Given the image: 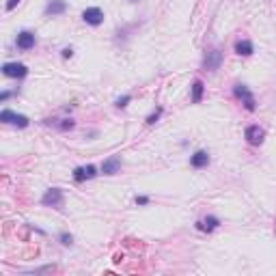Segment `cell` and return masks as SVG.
Here are the masks:
<instances>
[{
	"mask_svg": "<svg viewBox=\"0 0 276 276\" xmlns=\"http://www.w3.org/2000/svg\"><path fill=\"white\" fill-rule=\"evenodd\" d=\"M233 93H235V97H237V99H242V104H244V108H246V110L253 112V110L257 108L255 95L248 91V86H246V84H240V82H237V84L233 86Z\"/></svg>",
	"mask_w": 276,
	"mask_h": 276,
	"instance_id": "6da1fadb",
	"label": "cell"
},
{
	"mask_svg": "<svg viewBox=\"0 0 276 276\" xmlns=\"http://www.w3.org/2000/svg\"><path fill=\"white\" fill-rule=\"evenodd\" d=\"M63 203H65V197H63V190L61 188H50V190L41 197V205L46 207H63Z\"/></svg>",
	"mask_w": 276,
	"mask_h": 276,
	"instance_id": "7a4b0ae2",
	"label": "cell"
},
{
	"mask_svg": "<svg viewBox=\"0 0 276 276\" xmlns=\"http://www.w3.org/2000/svg\"><path fill=\"white\" fill-rule=\"evenodd\" d=\"M2 73L7 78H26L28 76V67L24 63H4Z\"/></svg>",
	"mask_w": 276,
	"mask_h": 276,
	"instance_id": "3957f363",
	"label": "cell"
},
{
	"mask_svg": "<svg viewBox=\"0 0 276 276\" xmlns=\"http://www.w3.org/2000/svg\"><path fill=\"white\" fill-rule=\"evenodd\" d=\"M220 63H222V52L218 48H214V50H209V52L205 54L203 69H205V71H216V69L220 67Z\"/></svg>",
	"mask_w": 276,
	"mask_h": 276,
	"instance_id": "277c9868",
	"label": "cell"
},
{
	"mask_svg": "<svg viewBox=\"0 0 276 276\" xmlns=\"http://www.w3.org/2000/svg\"><path fill=\"white\" fill-rule=\"evenodd\" d=\"M0 121H2V123H11V125H17V128H26V125L30 123L28 117L17 115V112H13V110H2V112H0Z\"/></svg>",
	"mask_w": 276,
	"mask_h": 276,
	"instance_id": "5b68a950",
	"label": "cell"
},
{
	"mask_svg": "<svg viewBox=\"0 0 276 276\" xmlns=\"http://www.w3.org/2000/svg\"><path fill=\"white\" fill-rule=\"evenodd\" d=\"M82 20L91 26H99V24H104V11L99 7H86L82 11Z\"/></svg>",
	"mask_w": 276,
	"mask_h": 276,
	"instance_id": "8992f818",
	"label": "cell"
},
{
	"mask_svg": "<svg viewBox=\"0 0 276 276\" xmlns=\"http://www.w3.org/2000/svg\"><path fill=\"white\" fill-rule=\"evenodd\" d=\"M15 43H17V48L26 52V50H33V48H35V43H37V37H35V33H30V30H22V33L17 35Z\"/></svg>",
	"mask_w": 276,
	"mask_h": 276,
	"instance_id": "52a82bcc",
	"label": "cell"
},
{
	"mask_svg": "<svg viewBox=\"0 0 276 276\" xmlns=\"http://www.w3.org/2000/svg\"><path fill=\"white\" fill-rule=\"evenodd\" d=\"M263 136H266V132H263L259 125H248L246 132H244V138H246L250 145H261Z\"/></svg>",
	"mask_w": 276,
	"mask_h": 276,
	"instance_id": "ba28073f",
	"label": "cell"
},
{
	"mask_svg": "<svg viewBox=\"0 0 276 276\" xmlns=\"http://www.w3.org/2000/svg\"><path fill=\"white\" fill-rule=\"evenodd\" d=\"M97 175V168L93 166V164H89V166H78L76 171H73V179L78 181H86V179H93Z\"/></svg>",
	"mask_w": 276,
	"mask_h": 276,
	"instance_id": "9c48e42d",
	"label": "cell"
},
{
	"mask_svg": "<svg viewBox=\"0 0 276 276\" xmlns=\"http://www.w3.org/2000/svg\"><path fill=\"white\" fill-rule=\"evenodd\" d=\"M65 9H67V2H65V0H50V2H48V7L43 9V13L54 17V15L65 13Z\"/></svg>",
	"mask_w": 276,
	"mask_h": 276,
	"instance_id": "30bf717a",
	"label": "cell"
},
{
	"mask_svg": "<svg viewBox=\"0 0 276 276\" xmlns=\"http://www.w3.org/2000/svg\"><path fill=\"white\" fill-rule=\"evenodd\" d=\"M119 168H121V158H119V155H112V158L104 160L102 173L104 175H115V173H119Z\"/></svg>",
	"mask_w": 276,
	"mask_h": 276,
	"instance_id": "8fae6325",
	"label": "cell"
},
{
	"mask_svg": "<svg viewBox=\"0 0 276 276\" xmlns=\"http://www.w3.org/2000/svg\"><path fill=\"white\" fill-rule=\"evenodd\" d=\"M209 164V153L207 151H197L194 155H190V166L192 168H205Z\"/></svg>",
	"mask_w": 276,
	"mask_h": 276,
	"instance_id": "7c38bea8",
	"label": "cell"
},
{
	"mask_svg": "<svg viewBox=\"0 0 276 276\" xmlns=\"http://www.w3.org/2000/svg\"><path fill=\"white\" fill-rule=\"evenodd\" d=\"M218 224H220V220H218L216 216H207V218H203V220H199V222H197V229H199V231H207V233H211L214 229H218Z\"/></svg>",
	"mask_w": 276,
	"mask_h": 276,
	"instance_id": "4fadbf2b",
	"label": "cell"
},
{
	"mask_svg": "<svg viewBox=\"0 0 276 276\" xmlns=\"http://www.w3.org/2000/svg\"><path fill=\"white\" fill-rule=\"evenodd\" d=\"M203 93H205V84L203 80H194L192 82V104H201L203 102Z\"/></svg>",
	"mask_w": 276,
	"mask_h": 276,
	"instance_id": "5bb4252c",
	"label": "cell"
},
{
	"mask_svg": "<svg viewBox=\"0 0 276 276\" xmlns=\"http://www.w3.org/2000/svg\"><path fill=\"white\" fill-rule=\"evenodd\" d=\"M253 52H255L253 41L242 39V41H237V43H235V54H240V56H250Z\"/></svg>",
	"mask_w": 276,
	"mask_h": 276,
	"instance_id": "9a60e30c",
	"label": "cell"
},
{
	"mask_svg": "<svg viewBox=\"0 0 276 276\" xmlns=\"http://www.w3.org/2000/svg\"><path fill=\"white\" fill-rule=\"evenodd\" d=\"M46 123H50V125H54V128H59V130H65V132H67V130H71V128H73V121H71V119H63V121H61V123H56V121L52 123V121H50V119H48V121H46Z\"/></svg>",
	"mask_w": 276,
	"mask_h": 276,
	"instance_id": "2e32d148",
	"label": "cell"
},
{
	"mask_svg": "<svg viewBox=\"0 0 276 276\" xmlns=\"http://www.w3.org/2000/svg\"><path fill=\"white\" fill-rule=\"evenodd\" d=\"M160 115H162V106H158V108H155V110L151 112V115L147 117V123H149V125H151V123H155V121H158V119H160Z\"/></svg>",
	"mask_w": 276,
	"mask_h": 276,
	"instance_id": "e0dca14e",
	"label": "cell"
},
{
	"mask_svg": "<svg viewBox=\"0 0 276 276\" xmlns=\"http://www.w3.org/2000/svg\"><path fill=\"white\" fill-rule=\"evenodd\" d=\"M130 99H132L130 95H123V97H119V99H117V102H115V106H117V108H125Z\"/></svg>",
	"mask_w": 276,
	"mask_h": 276,
	"instance_id": "ac0fdd59",
	"label": "cell"
},
{
	"mask_svg": "<svg viewBox=\"0 0 276 276\" xmlns=\"http://www.w3.org/2000/svg\"><path fill=\"white\" fill-rule=\"evenodd\" d=\"M61 242L65 244V246H71V242H73V237L69 235V233H61Z\"/></svg>",
	"mask_w": 276,
	"mask_h": 276,
	"instance_id": "d6986e66",
	"label": "cell"
},
{
	"mask_svg": "<svg viewBox=\"0 0 276 276\" xmlns=\"http://www.w3.org/2000/svg\"><path fill=\"white\" fill-rule=\"evenodd\" d=\"M71 54H73L71 48H65V50H63V59H71Z\"/></svg>",
	"mask_w": 276,
	"mask_h": 276,
	"instance_id": "ffe728a7",
	"label": "cell"
},
{
	"mask_svg": "<svg viewBox=\"0 0 276 276\" xmlns=\"http://www.w3.org/2000/svg\"><path fill=\"white\" fill-rule=\"evenodd\" d=\"M136 203L138 205H147L149 203V197H136Z\"/></svg>",
	"mask_w": 276,
	"mask_h": 276,
	"instance_id": "44dd1931",
	"label": "cell"
},
{
	"mask_svg": "<svg viewBox=\"0 0 276 276\" xmlns=\"http://www.w3.org/2000/svg\"><path fill=\"white\" fill-rule=\"evenodd\" d=\"M17 2H20V0H9V2H7V11H13Z\"/></svg>",
	"mask_w": 276,
	"mask_h": 276,
	"instance_id": "7402d4cb",
	"label": "cell"
},
{
	"mask_svg": "<svg viewBox=\"0 0 276 276\" xmlns=\"http://www.w3.org/2000/svg\"><path fill=\"white\" fill-rule=\"evenodd\" d=\"M9 97H11V93L9 91H2V95H0V102H7Z\"/></svg>",
	"mask_w": 276,
	"mask_h": 276,
	"instance_id": "603a6c76",
	"label": "cell"
}]
</instances>
